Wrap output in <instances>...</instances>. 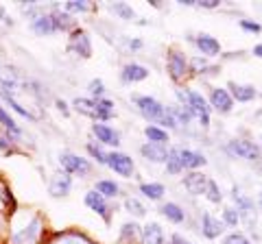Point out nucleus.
Listing matches in <instances>:
<instances>
[{
    "instance_id": "1",
    "label": "nucleus",
    "mask_w": 262,
    "mask_h": 244,
    "mask_svg": "<svg viewBox=\"0 0 262 244\" xmlns=\"http://www.w3.org/2000/svg\"><path fill=\"white\" fill-rule=\"evenodd\" d=\"M77 111L85 113V116L94 120H110L114 116V103L98 99V101H88V99H77L75 101Z\"/></svg>"
},
{
    "instance_id": "2",
    "label": "nucleus",
    "mask_w": 262,
    "mask_h": 244,
    "mask_svg": "<svg viewBox=\"0 0 262 244\" xmlns=\"http://www.w3.org/2000/svg\"><path fill=\"white\" fill-rule=\"evenodd\" d=\"M227 151L234 153V155H238V157L251 159V161H256V159L260 157L258 146H253V142H245V140H234L232 144L227 146Z\"/></svg>"
},
{
    "instance_id": "3",
    "label": "nucleus",
    "mask_w": 262,
    "mask_h": 244,
    "mask_svg": "<svg viewBox=\"0 0 262 244\" xmlns=\"http://www.w3.org/2000/svg\"><path fill=\"white\" fill-rule=\"evenodd\" d=\"M107 166L112 170H116V173L122 175V177H129L131 173H134V161H131L127 155H122V153H110Z\"/></svg>"
},
{
    "instance_id": "4",
    "label": "nucleus",
    "mask_w": 262,
    "mask_h": 244,
    "mask_svg": "<svg viewBox=\"0 0 262 244\" xmlns=\"http://www.w3.org/2000/svg\"><path fill=\"white\" fill-rule=\"evenodd\" d=\"M59 159H61V166L66 168V173H79V175H88L90 173L88 161L77 157V155H72V153H63Z\"/></svg>"
},
{
    "instance_id": "5",
    "label": "nucleus",
    "mask_w": 262,
    "mask_h": 244,
    "mask_svg": "<svg viewBox=\"0 0 262 244\" xmlns=\"http://www.w3.org/2000/svg\"><path fill=\"white\" fill-rule=\"evenodd\" d=\"M186 99H188V107H190L194 113H199V118L203 122V127H208V105H206V99H203L201 94H196V92H186Z\"/></svg>"
},
{
    "instance_id": "6",
    "label": "nucleus",
    "mask_w": 262,
    "mask_h": 244,
    "mask_svg": "<svg viewBox=\"0 0 262 244\" xmlns=\"http://www.w3.org/2000/svg\"><path fill=\"white\" fill-rule=\"evenodd\" d=\"M184 185L190 194H206L208 190V177L206 175H199V173H190L184 179Z\"/></svg>"
},
{
    "instance_id": "7",
    "label": "nucleus",
    "mask_w": 262,
    "mask_h": 244,
    "mask_svg": "<svg viewBox=\"0 0 262 244\" xmlns=\"http://www.w3.org/2000/svg\"><path fill=\"white\" fill-rule=\"evenodd\" d=\"M210 101H212V107H214L216 111L221 113H227L229 109H232V96H229L225 89H212V94H210Z\"/></svg>"
},
{
    "instance_id": "8",
    "label": "nucleus",
    "mask_w": 262,
    "mask_h": 244,
    "mask_svg": "<svg viewBox=\"0 0 262 244\" xmlns=\"http://www.w3.org/2000/svg\"><path fill=\"white\" fill-rule=\"evenodd\" d=\"M92 131H94V135L98 137V142L112 144V146H118V144H120V135L114 131L112 127H107V125H94Z\"/></svg>"
},
{
    "instance_id": "9",
    "label": "nucleus",
    "mask_w": 262,
    "mask_h": 244,
    "mask_svg": "<svg viewBox=\"0 0 262 244\" xmlns=\"http://www.w3.org/2000/svg\"><path fill=\"white\" fill-rule=\"evenodd\" d=\"M70 48H72V51H77L81 57H90V55H92V46H90V39H88V35H85L81 29L72 33Z\"/></svg>"
},
{
    "instance_id": "10",
    "label": "nucleus",
    "mask_w": 262,
    "mask_h": 244,
    "mask_svg": "<svg viewBox=\"0 0 262 244\" xmlns=\"http://www.w3.org/2000/svg\"><path fill=\"white\" fill-rule=\"evenodd\" d=\"M85 203H88V207H92L96 214H101L105 221L110 223V211H107V205H105V197H101V194H96V192H88Z\"/></svg>"
},
{
    "instance_id": "11",
    "label": "nucleus",
    "mask_w": 262,
    "mask_h": 244,
    "mask_svg": "<svg viewBox=\"0 0 262 244\" xmlns=\"http://www.w3.org/2000/svg\"><path fill=\"white\" fill-rule=\"evenodd\" d=\"M168 70H170V77L173 79H182L186 75V59L184 55H179L177 51H173L168 55Z\"/></svg>"
},
{
    "instance_id": "12",
    "label": "nucleus",
    "mask_w": 262,
    "mask_h": 244,
    "mask_svg": "<svg viewBox=\"0 0 262 244\" xmlns=\"http://www.w3.org/2000/svg\"><path fill=\"white\" fill-rule=\"evenodd\" d=\"M179 161H182V168H199L206 164V157L201 153H194V151H179Z\"/></svg>"
},
{
    "instance_id": "13",
    "label": "nucleus",
    "mask_w": 262,
    "mask_h": 244,
    "mask_svg": "<svg viewBox=\"0 0 262 244\" xmlns=\"http://www.w3.org/2000/svg\"><path fill=\"white\" fill-rule=\"evenodd\" d=\"M140 153L146 157V159H151V161H166V157H168V151L164 149L162 144H144L142 149H140Z\"/></svg>"
},
{
    "instance_id": "14",
    "label": "nucleus",
    "mask_w": 262,
    "mask_h": 244,
    "mask_svg": "<svg viewBox=\"0 0 262 244\" xmlns=\"http://www.w3.org/2000/svg\"><path fill=\"white\" fill-rule=\"evenodd\" d=\"M146 77H149V70H146L144 66H138V63H129V66L122 68V81H144Z\"/></svg>"
},
{
    "instance_id": "15",
    "label": "nucleus",
    "mask_w": 262,
    "mask_h": 244,
    "mask_svg": "<svg viewBox=\"0 0 262 244\" xmlns=\"http://www.w3.org/2000/svg\"><path fill=\"white\" fill-rule=\"evenodd\" d=\"M221 231H223V225H221L216 218H212V214H203V235L214 240L221 235Z\"/></svg>"
},
{
    "instance_id": "16",
    "label": "nucleus",
    "mask_w": 262,
    "mask_h": 244,
    "mask_svg": "<svg viewBox=\"0 0 262 244\" xmlns=\"http://www.w3.org/2000/svg\"><path fill=\"white\" fill-rule=\"evenodd\" d=\"M142 240L144 244H164V233L160 229L158 223H151L144 227V233H142Z\"/></svg>"
},
{
    "instance_id": "17",
    "label": "nucleus",
    "mask_w": 262,
    "mask_h": 244,
    "mask_svg": "<svg viewBox=\"0 0 262 244\" xmlns=\"http://www.w3.org/2000/svg\"><path fill=\"white\" fill-rule=\"evenodd\" d=\"M229 89H232L234 99L241 101V103H247V101H251L253 96H256V89H253L251 85H236V83H229Z\"/></svg>"
},
{
    "instance_id": "18",
    "label": "nucleus",
    "mask_w": 262,
    "mask_h": 244,
    "mask_svg": "<svg viewBox=\"0 0 262 244\" xmlns=\"http://www.w3.org/2000/svg\"><path fill=\"white\" fill-rule=\"evenodd\" d=\"M162 214L168 218L170 223H175V225H179V223H184V218H186V214H184V209L179 207V205H175V203H166V205L162 207Z\"/></svg>"
},
{
    "instance_id": "19",
    "label": "nucleus",
    "mask_w": 262,
    "mask_h": 244,
    "mask_svg": "<svg viewBox=\"0 0 262 244\" xmlns=\"http://www.w3.org/2000/svg\"><path fill=\"white\" fill-rule=\"evenodd\" d=\"M196 46H199L206 55H216L221 51L219 42L214 37H210V35H199V37H196Z\"/></svg>"
},
{
    "instance_id": "20",
    "label": "nucleus",
    "mask_w": 262,
    "mask_h": 244,
    "mask_svg": "<svg viewBox=\"0 0 262 244\" xmlns=\"http://www.w3.org/2000/svg\"><path fill=\"white\" fill-rule=\"evenodd\" d=\"M33 29L37 31V33H55V24H53V18L51 15H37L35 20H33Z\"/></svg>"
},
{
    "instance_id": "21",
    "label": "nucleus",
    "mask_w": 262,
    "mask_h": 244,
    "mask_svg": "<svg viewBox=\"0 0 262 244\" xmlns=\"http://www.w3.org/2000/svg\"><path fill=\"white\" fill-rule=\"evenodd\" d=\"M140 190H142L144 197H149L151 201H160L162 194H164V185H160V183H142Z\"/></svg>"
},
{
    "instance_id": "22",
    "label": "nucleus",
    "mask_w": 262,
    "mask_h": 244,
    "mask_svg": "<svg viewBox=\"0 0 262 244\" xmlns=\"http://www.w3.org/2000/svg\"><path fill=\"white\" fill-rule=\"evenodd\" d=\"M144 133H146V137H149L153 144H164V142H168V133L162 131V129H158V127H146Z\"/></svg>"
},
{
    "instance_id": "23",
    "label": "nucleus",
    "mask_w": 262,
    "mask_h": 244,
    "mask_svg": "<svg viewBox=\"0 0 262 244\" xmlns=\"http://www.w3.org/2000/svg\"><path fill=\"white\" fill-rule=\"evenodd\" d=\"M166 170L168 173H179L182 170V161H179V149L168 151V157H166Z\"/></svg>"
},
{
    "instance_id": "24",
    "label": "nucleus",
    "mask_w": 262,
    "mask_h": 244,
    "mask_svg": "<svg viewBox=\"0 0 262 244\" xmlns=\"http://www.w3.org/2000/svg\"><path fill=\"white\" fill-rule=\"evenodd\" d=\"M96 190H98L101 197H116V194H118V185L114 181H98Z\"/></svg>"
},
{
    "instance_id": "25",
    "label": "nucleus",
    "mask_w": 262,
    "mask_h": 244,
    "mask_svg": "<svg viewBox=\"0 0 262 244\" xmlns=\"http://www.w3.org/2000/svg\"><path fill=\"white\" fill-rule=\"evenodd\" d=\"M68 190H70V177L57 179L55 185H53V194H55V197H63V194H68Z\"/></svg>"
},
{
    "instance_id": "26",
    "label": "nucleus",
    "mask_w": 262,
    "mask_h": 244,
    "mask_svg": "<svg viewBox=\"0 0 262 244\" xmlns=\"http://www.w3.org/2000/svg\"><path fill=\"white\" fill-rule=\"evenodd\" d=\"M0 122H3V127H7V129H9V131L11 133H15V135H18L20 133V129H18V125H15V122H13V118L9 116V113H7L3 107H0Z\"/></svg>"
},
{
    "instance_id": "27",
    "label": "nucleus",
    "mask_w": 262,
    "mask_h": 244,
    "mask_svg": "<svg viewBox=\"0 0 262 244\" xmlns=\"http://www.w3.org/2000/svg\"><path fill=\"white\" fill-rule=\"evenodd\" d=\"M88 153L92 155L98 164H107V153H103L101 146H96V144H88Z\"/></svg>"
},
{
    "instance_id": "28",
    "label": "nucleus",
    "mask_w": 262,
    "mask_h": 244,
    "mask_svg": "<svg viewBox=\"0 0 262 244\" xmlns=\"http://www.w3.org/2000/svg\"><path fill=\"white\" fill-rule=\"evenodd\" d=\"M120 238L122 240H125V242H134L136 238H138V225H134V223H131V225H125V227H122V235H120Z\"/></svg>"
},
{
    "instance_id": "29",
    "label": "nucleus",
    "mask_w": 262,
    "mask_h": 244,
    "mask_svg": "<svg viewBox=\"0 0 262 244\" xmlns=\"http://www.w3.org/2000/svg\"><path fill=\"white\" fill-rule=\"evenodd\" d=\"M112 11L118 13V15H122V18H127V20L134 18V9H131V7H127V5H122V3L112 5Z\"/></svg>"
},
{
    "instance_id": "30",
    "label": "nucleus",
    "mask_w": 262,
    "mask_h": 244,
    "mask_svg": "<svg viewBox=\"0 0 262 244\" xmlns=\"http://www.w3.org/2000/svg\"><path fill=\"white\" fill-rule=\"evenodd\" d=\"M208 199L212 201V203H219L221 201V190H219V185L214 183V181H208Z\"/></svg>"
},
{
    "instance_id": "31",
    "label": "nucleus",
    "mask_w": 262,
    "mask_h": 244,
    "mask_svg": "<svg viewBox=\"0 0 262 244\" xmlns=\"http://www.w3.org/2000/svg\"><path fill=\"white\" fill-rule=\"evenodd\" d=\"M223 221L229 227H236V225H238V211H236V209H225L223 211Z\"/></svg>"
},
{
    "instance_id": "32",
    "label": "nucleus",
    "mask_w": 262,
    "mask_h": 244,
    "mask_svg": "<svg viewBox=\"0 0 262 244\" xmlns=\"http://www.w3.org/2000/svg\"><path fill=\"white\" fill-rule=\"evenodd\" d=\"M125 205H127V209H129V211H134L136 216H144V211H146V209H144V207H142V205H140V203H138L136 199H127Z\"/></svg>"
},
{
    "instance_id": "33",
    "label": "nucleus",
    "mask_w": 262,
    "mask_h": 244,
    "mask_svg": "<svg viewBox=\"0 0 262 244\" xmlns=\"http://www.w3.org/2000/svg\"><path fill=\"white\" fill-rule=\"evenodd\" d=\"M223 244H249V240L245 238L243 233H232V235H227V238L223 240Z\"/></svg>"
},
{
    "instance_id": "34",
    "label": "nucleus",
    "mask_w": 262,
    "mask_h": 244,
    "mask_svg": "<svg viewBox=\"0 0 262 244\" xmlns=\"http://www.w3.org/2000/svg\"><path fill=\"white\" fill-rule=\"evenodd\" d=\"M90 92H92V94L96 96V101L101 99V96H103V92H105V87H103V81H101V79L92 81V83H90Z\"/></svg>"
},
{
    "instance_id": "35",
    "label": "nucleus",
    "mask_w": 262,
    "mask_h": 244,
    "mask_svg": "<svg viewBox=\"0 0 262 244\" xmlns=\"http://www.w3.org/2000/svg\"><path fill=\"white\" fill-rule=\"evenodd\" d=\"M241 27H243L245 31H253V33H260V31H262L260 24H256V22H249V20H243V22H241Z\"/></svg>"
},
{
    "instance_id": "36",
    "label": "nucleus",
    "mask_w": 262,
    "mask_h": 244,
    "mask_svg": "<svg viewBox=\"0 0 262 244\" xmlns=\"http://www.w3.org/2000/svg\"><path fill=\"white\" fill-rule=\"evenodd\" d=\"M66 9H70V11H88L90 7L85 3H68L66 5Z\"/></svg>"
},
{
    "instance_id": "37",
    "label": "nucleus",
    "mask_w": 262,
    "mask_h": 244,
    "mask_svg": "<svg viewBox=\"0 0 262 244\" xmlns=\"http://www.w3.org/2000/svg\"><path fill=\"white\" fill-rule=\"evenodd\" d=\"M234 201H238V205L243 207V209H247V207H251V201H247V199H243L238 192L234 190Z\"/></svg>"
},
{
    "instance_id": "38",
    "label": "nucleus",
    "mask_w": 262,
    "mask_h": 244,
    "mask_svg": "<svg viewBox=\"0 0 262 244\" xmlns=\"http://www.w3.org/2000/svg\"><path fill=\"white\" fill-rule=\"evenodd\" d=\"M203 9H214V7H219V0H201L199 3Z\"/></svg>"
},
{
    "instance_id": "39",
    "label": "nucleus",
    "mask_w": 262,
    "mask_h": 244,
    "mask_svg": "<svg viewBox=\"0 0 262 244\" xmlns=\"http://www.w3.org/2000/svg\"><path fill=\"white\" fill-rule=\"evenodd\" d=\"M173 242H175V244H190V242H186L182 235H173Z\"/></svg>"
},
{
    "instance_id": "40",
    "label": "nucleus",
    "mask_w": 262,
    "mask_h": 244,
    "mask_svg": "<svg viewBox=\"0 0 262 244\" xmlns=\"http://www.w3.org/2000/svg\"><path fill=\"white\" fill-rule=\"evenodd\" d=\"M57 107H59L63 113H68V109H66V103H63V101H57Z\"/></svg>"
},
{
    "instance_id": "41",
    "label": "nucleus",
    "mask_w": 262,
    "mask_h": 244,
    "mask_svg": "<svg viewBox=\"0 0 262 244\" xmlns=\"http://www.w3.org/2000/svg\"><path fill=\"white\" fill-rule=\"evenodd\" d=\"M253 55H258V57H262V44H260V46H256V48H253Z\"/></svg>"
},
{
    "instance_id": "42",
    "label": "nucleus",
    "mask_w": 262,
    "mask_h": 244,
    "mask_svg": "<svg viewBox=\"0 0 262 244\" xmlns=\"http://www.w3.org/2000/svg\"><path fill=\"white\" fill-rule=\"evenodd\" d=\"M260 205H262V194H260Z\"/></svg>"
}]
</instances>
